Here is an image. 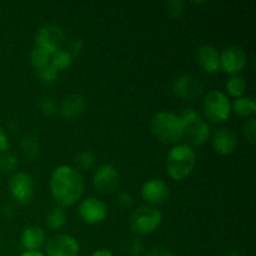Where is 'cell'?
Segmentation results:
<instances>
[{
    "mask_svg": "<svg viewBox=\"0 0 256 256\" xmlns=\"http://www.w3.org/2000/svg\"><path fill=\"white\" fill-rule=\"evenodd\" d=\"M50 192L58 206L69 208L76 204L84 192V179L79 170L70 165L55 168L50 176Z\"/></svg>",
    "mask_w": 256,
    "mask_h": 256,
    "instance_id": "1",
    "label": "cell"
},
{
    "mask_svg": "<svg viewBox=\"0 0 256 256\" xmlns=\"http://www.w3.org/2000/svg\"><path fill=\"white\" fill-rule=\"evenodd\" d=\"M150 130L158 142L178 144L184 139V125L180 115L172 112H159L152 118Z\"/></svg>",
    "mask_w": 256,
    "mask_h": 256,
    "instance_id": "2",
    "label": "cell"
},
{
    "mask_svg": "<svg viewBox=\"0 0 256 256\" xmlns=\"http://www.w3.org/2000/svg\"><path fill=\"white\" fill-rule=\"evenodd\" d=\"M196 165V154L189 144H176L166 155V172L174 180H184L189 176Z\"/></svg>",
    "mask_w": 256,
    "mask_h": 256,
    "instance_id": "3",
    "label": "cell"
},
{
    "mask_svg": "<svg viewBox=\"0 0 256 256\" xmlns=\"http://www.w3.org/2000/svg\"><path fill=\"white\" fill-rule=\"evenodd\" d=\"M184 125V138L188 139L190 146H202L212 136L210 125L204 118L194 109H185L180 114Z\"/></svg>",
    "mask_w": 256,
    "mask_h": 256,
    "instance_id": "4",
    "label": "cell"
},
{
    "mask_svg": "<svg viewBox=\"0 0 256 256\" xmlns=\"http://www.w3.org/2000/svg\"><path fill=\"white\" fill-rule=\"evenodd\" d=\"M162 222V212L152 205H142L132 212L130 229L139 235H148L159 229Z\"/></svg>",
    "mask_w": 256,
    "mask_h": 256,
    "instance_id": "5",
    "label": "cell"
},
{
    "mask_svg": "<svg viewBox=\"0 0 256 256\" xmlns=\"http://www.w3.org/2000/svg\"><path fill=\"white\" fill-rule=\"evenodd\" d=\"M202 112L205 118L212 122H224L232 115V102L222 90H212L208 92L202 102Z\"/></svg>",
    "mask_w": 256,
    "mask_h": 256,
    "instance_id": "6",
    "label": "cell"
},
{
    "mask_svg": "<svg viewBox=\"0 0 256 256\" xmlns=\"http://www.w3.org/2000/svg\"><path fill=\"white\" fill-rule=\"evenodd\" d=\"M34 42L35 46L52 55L58 50L62 49L65 42L64 30L56 24L42 25L38 29Z\"/></svg>",
    "mask_w": 256,
    "mask_h": 256,
    "instance_id": "7",
    "label": "cell"
},
{
    "mask_svg": "<svg viewBox=\"0 0 256 256\" xmlns=\"http://www.w3.org/2000/svg\"><path fill=\"white\" fill-rule=\"evenodd\" d=\"M9 192L18 204H30L35 195L34 179L28 172H16L9 180Z\"/></svg>",
    "mask_w": 256,
    "mask_h": 256,
    "instance_id": "8",
    "label": "cell"
},
{
    "mask_svg": "<svg viewBox=\"0 0 256 256\" xmlns=\"http://www.w3.org/2000/svg\"><path fill=\"white\" fill-rule=\"evenodd\" d=\"M120 175L116 168L112 164H102L96 168L92 175V185L99 194L108 195L118 189Z\"/></svg>",
    "mask_w": 256,
    "mask_h": 256,
    "instance_id": "9",
    "label": "cell"
},
{
    "mask_svg": "<svg viewBox=\"0 0 256 256\" xmlns=\"http://www.w3.org/2000/svg\"><path fill=\"white\" fill-rule=\"evenodd\" d=\"M248 55L239 45H230L220 54V70L230 75H238L245 69Z\"/></svg>",
    "mask_w": 256,
    "mask_h": 256,
    "instance_id": "10",
    "label": "cell"
},
{
    "mask_svg": "<svg viewBox=\"0 0 256 256\" xmlns=\"http://www.w3.org/2000/svg\"><path fill=\"white\" fill-rule=\"evenodd\" d=\"M80 219L90 225H96L104 222L108 216V206L102 200L90 196L82 200L78 206Z\"/></svg>",
    "mask_w": 256,
    "mask_h": 256,
    "instance_id": "11",
    "label": "cell"
},
{
    "mask_svg": "<svg viewBox=\"0 0 256 256\" xmlns=\"http://www.w3.org/2000/svg\"><path fill=\"white\" fill-rule=\"evenodd\" d=\"M45 256H78L79 242L74 236L68 234H58L45 242Z\"/></svg>",
    "mask_w": 256,
    "mask_h": 256,
    "instance_id": "12",
    "label": "cell"
},
{
    "mask_svg": "<svg viewBox=\"0 0 256 256\" xmlns=\"http://www.w3.org/2000/svg\"><path fill=\"white\" fill-rule=\"evenodd\" d=\"M172 92L179 99L192 102L202 94V85L198 78L185 74L174 80L172 85Z\"/></svg>",
    "mask_w": 256,
    "mask_h": 256,
    "instance_id": "13",
    "label": "cell"
},
{
    "mask_svg": "<svg viewBox=\"0 0 256 256\" xmlns=\"http://www.w3.org/2000/svg\"><path fill=\"white\" fill-rule=\"evenodd\" d=\"M142 200L146 204L152 205H162L168 202L170 196L169 185L162 179H149L142 184L140 190Z\"/></svg>",
    "mask_w": 256,
    "mask_h": 256,
    "instance_id": "14",
    "label": "cell"
},
{
    "mask_svg": "<svg viewBox=\"0 0 256 256\" xmlns=\"http://www.w3.org/2000/svg\"><path fill=\"white\" fill-rule=\"evenodd\" d=\"M212 145L215 152L222 155V156H228L236 150L238 136L232 130L220 128L212 134Z\"/></svg>",
    "mask_w": 256,
    "mask_h": 256,
    "instance_id": "15",
    "label": "cell"
},
{
    "mask_svg": "<svg viewBox=\"0 0 256 256\" xmlns=\"http://www.w3.org/2000/svg\"><path fill=\"white\" fill-rule=\"evenodd\" d=\"M85 109H86L85 98L79 94H72L62 100L59 106V112L65 120L74 122L84 114Z\"/></svg>",
    "mask_w": 256,
    "mask_h": 256,
    "instance_id": "16",
    "label": "cell"
},
{
    "mask_svg": "<svg viewBox=\"0 0 256 256\" xmlns=\"http://www.w3.org/2000/svg\"><path fill=\"white\" fill-rule=\"evenodd\" d=\"M20 242L25 252H39L46 242V235L40 226L29 225L22 229Z\"/></svg>",
    "mask_w": 256,
    "mask_h": 256,
    "instance_id": "17",
    "label": "cell"
},
{
    "mask_svg": "<svg viewBox=\"0 0 256 256\" xmlns=\"http://www.w3.org/2000/svg\"><path fill=\"white\" fill-rule=\"evenodd\" d=\"M196 60L202 69L209 74H215L220 70V54L212 45H202L196 52Z\"/></svg>",
    "mask_w": 256,
    "mask_h": 256,
    "instance_id": "18",
    "label": "cell"
},
{
    "mask_svg": "<svg viewBox=\"0 0 256 256\" xmlns=\"http://www.w3.org/2000/svg\"><path fill=\"white\" fill-rule=\"evenodd\" d=\"M232 112L242 118H252L256 112V104L250 96H242L234 100L232 104Z\"/></svg>",
    "mask_w": 256,
    "mask_h": 256,
    "instance_id": "19",
    "label": "cell"
},
{
    "mask_svg": "<svg viewBox=\"0 0 256 256\" xmlns=\"http://www.w3.org/2000/svg\"><path fill=\"white\" fill-rule=\"evenodd\" d=\"M66 212H65L64 208L62 206L52 208L45 216V222H46L48 228L52 230H59L64 228L66 224Z\"/></svg>",
    "mask_w": 256,
    "mask_h": 256,
    "instance_id": "20",
    "label": "cell"
},
{
    "mask_svg": "<svg viewBox=\"0 0 256 256\" xmlns=\"http://www.w3.org/2000/svg\"><path fill=\"white\" fill-rule=\"evenodd\" d=\"M20 148H22V152L24 154V156L29 160L36 159L40 154L39 139L32 136V135H26V136L22 138Z\"/></svg>",
    "mask_w": 256,
    "mask_h": 256,
    "instance_id": "21",
    "label": "cell"
},
{
    "mask_svg": "<svg viewBox=\"0 0 256 256\" xmlns=\"http://www.w3.org/2000/svg\"><path fill=\"white\" fill-rule=\"evenodd\" d=\"M50 65L58 70V72H62V70H68L72 64V56L66 49H60L55 52L54 54L50 55Z\"/></svg>",
    "mask_w": 256,
    "mask_h": 256,
    "instance_id": "22",
    "label": "cell"
},
{
    "mask_svg": "<svg viewBox=\"0 0 256 256\" xmlns=\"http://www.w3.org/2000/svg\"><path fill=\"white\" fill-rule=\"evenodd\" d=\"M246 80L242 76L238 75H232L229 80L226 82V92L228 94L232 95V98L238 99V98L244 96L245 92H246Z\"/></svg>",
    "mask_w": 256,
    "mask_h": 256,
    "instance_id": "23",
    "label": "cell"
},
{
    "mask_svg": "<svg viewBox=\"0 0 256 256\" xmlns=\"http://www.w3.org/2000/svg\"><path fill=\"white\" fill-rule=\"evenodd\" d=\"M19 165L18 156L12 152H5L0 154V174H10L16 170Z\"/></svg>",
    "mask_w": 256,
    "mask_h": 256,
    "instance_id": "24",
    "label": "cell"
},
{
    "mask_svg": "<svg viewBox=\"0 0 256 256\" xmlns=\"http://www.w3.org/2000/svg\"><path fill=\"white\" fill-rule=\"evenodd\" d=\"M29 62H30V65H32L34 69L39 70V69H42V68L49 65L50 55L48 54L46 52H44V50L40 49V48L35 46L34 49L30 52Z\"/></svg>",
    "mask_w": 256,
    "mask_h": 256,
    "instance_id": "25",
    "label": "cell"
},
{
    "mask_svg": "<svg viewBox=\"0 0 256 256\" xmlns=\"http://www.w3.org/2000/svg\"><path fill=\"white\" fill-rule=\"evenodd\" d=\"M38 78H39L40 82L45 85H52L58 82V78H59V72H58L55 68H52V65H46V66L42 68V69L38 70Z\"/></svg>",
    "mask_w": 256,
    "mask_h": 256,
    "instance_id": "26",
    "label": "cell"
},
{
    "mask_svg": "<svg viewBox=\"0 0 256 256\" xmlns=\"http://www.w3.org/2000/svg\"><path fill=\"white\" fill-rule=\"evenodd\" d=\"M95 162H96V158L89 150H84V152H79L76 156V164L79 166V169L82 170H90L94 168Z\"/></svg>",
    "mask_w": 256,
    "mask_h": 256,
    "instance_id": "27",
    "label": "cell"
},
{
    "mask_svg": "<svg viewBox=\"0 0 256 256\" xmlns=\"http://www.w3.org/2000/svg\"><path fill=\"white\" fill-rule=\"evenodd\" d=\"M40 112L45 116H52L56 112V104H55L54 99L49 96H44L39 100L38 102Z\"/></svg>",
    "mask_w": 256,
    "mask_h": 256,
    "instance_id": "28",
    "label": "cell"
},
{
    "mask_svg": "<svg viewBox=\"0 0 256 256\" xmlns=\"http://www.w3.org/2000/svg\"><path fill=\"white\" fill-rule=\"evenodd\" d=\"M242 132H244V135L248 142L252 145H254L256 140V119L254 116L249 118L245 122L244 126H242Z\"/></svg>",
    "mask_w": 256,
    "mask_h": 256,
    "instance_id": "29",
    "label": "cell"
},
{
    "mask_svg": "<svg viewBox=\"0 0 256 256\" xmlns=\"http://www.w3.org/2000/svg\"><path fill=\"white\" fill-rule=\"evenodd\" d=\"M182 8H184V2L180 0H172V2H166L168 14L172 19H178L182 15Z\"/></svg>",
    "mask_w": 256,
    "mask_h": 256,
    "instance_id": "30",
    "label": "cell"
},
{
    "mask_svg": "<svg viewBox=\"0 0 256 256\" xmlns=\"http://www.w3.org/2000/svg\"><path fill=\"white\" fill-rule=\"evenodd\" d=\"M142 250H144V242L139 238H135L129 242L126 252L130 256H140L142 254Z\"/></svg>",
    "mask_w": 256,
    "mask_h": 256,
    "instance_id": "31",
    "label": "cell"
},
{
    "mask_svg": "<svg viewBox=\"0 0 256 256\" xmlns=\"http://www.w3.org/2000/svg\"><path fill=\"white\" fill-rule=\"evenodd\" d=\"M116 202L120 208H130L132 205V202H134V199H132V196L129 192H120L118 194Z\"/></svg>",
    "mask_w": 256,
    "mask_h": 256,
    "instance_id": "32",
    "label": "cell"
},
{
    "mask_svg": "<svg viewBox=\"0 0 256 256\" xmlns=\"http://www.w3.org/2000/svg\"><path fill=\"white\" fill-rule=\"evenodd\" d=\"M82 46H84V42H82V39H75L70 42V46L68 52H69L70 54H72V56L74 58L79 54L80 50L82 49Z\"/></svg>",
    "mask_w": 256,
    "mask_h": 256,
    "instance_id": "33",
    "label": "cell"
},
{
    "mask_svg": "<svg viewBox=\"0 0 256 256\" xmlns=\"http://www.w3.org/2000/svg\"><path fill=\"white\" fill-rule=\"evenodd\" d=\"M9 148H10L9 138H8L6 132H4V129L0 126V154H2V152H8Z\"/></svg>",
    "mask_w": 256,
    "mask_h": 256,
    "instance_id": "34",
    "label": "cell"
},
{
    "mask_svg": "<svg viewBox=\"0 0 256 256\" xmlns=\"http://www.w3.org/2000/svg\"><path fill=\"white\" fill-rule=\"evenodd\" d=\"M145 256H172V252H169L168 249H162V248H158V249L152 250V252H148Z\"/></svg>",
    "mask_w": 256,
    "mask_h": 256,
    "instance_id": "35",
    "label": "cell"
},
{
    "mask_svg": "<svg viewBox=\"0 0 256 256\" xmlns=\"http://www.w3.org/2000/svg\"><path fill=\"white\" fill-rule=\"evenodd\" d=\"M90 256H114V255H112V252H110V250L99 249V250H96V252H92V254Z\"/></svg>",
    "mask_w": 256,
    "mask_h": 256,
    "instance_id": "36",
    "label": "cell"
},
{
    "mask_svg": "<svg viewBox=\"0 0 256 256\" xmlns=\"http://www.w3.org/2000/svg\"><path fill=\"white\" fill-rule=\"evenodd\" d=\"M19 256H45V254H42L40 252H24Z\"/></svg>",
    "mask_w": 256,
    "mask_h": 256,
    "instance_id": "37",
    "label": "cell"
},
{
    "mask_svg": "<svg viewBox=\"0 0 256 256\" xmlns=\"http://www.w3.org/2000/svg\"><path fill=\"white\" fill-rule=\"evenodd\" d=\"M222 256H240V254L238 252H234V250H232V252H228L226 254H224Z\"/></svg>",
    "mask_w": 256,
    "mask_h": 256,
    "instance_id": "38",
    "label": "cell"
}]
</instances>
